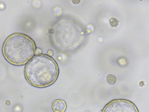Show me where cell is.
Segmentation results:
<instances>
[{
  "label": "cell",
  "mask_w": 149,
  "mask_h": 112,
  "mask_svg": "<svg viewBox=\"0 0 149 112\" xmlns=\"http://www.w3.org/2000/svg\"><path fill=\"white\" fill-rule=\"evenodd\" d=\"M24 72L26 81L31 86L45 88L56 81L60 68L51 56L40 53L36 54L25 65Z\"/></svg>",
  "instance_id": "cell-2"
},
{
  "label": "cell",
  "mask_w": 149,
  "mask_h": 112,
  "mask_svg": "<svg viewBox=\"0 0 149 112\" xmlns=\"http://www.w3.org/2000/svg\"><path fill=\"white\" fill-rule=\"evenodd\" d=\"M72 2L74 5H77V4H78V3H79L80 2V1H76V0L72 1Z\"/></svg>",
  "instance_id": "cell-9"
},
{
  "label": "cell",
  "mask_w": 149,
  "mask_h": 112,
  "mask_svg": "<svg viewBox=\"0 0 149 112\" xmlns=\"http://www.w3.org/2000/svg\"><path fill=\"white\" fill-rule=\"evenodd\" d=\"M5 103H6V105H8V106L11 104V102H10L9 101V100H8V101H6Z\"/></svg>",
  "instance_id": "cell-10"
},
{
  "label": "cell",
  "mask_w": 149,
  "mask_h": 112,
  "mask_svg": "<svg viewBox=\"0 0 149 112\" xmlns=\"http://www.w3.org/2000/svg\"><path fill=\"white\" fill-rule=\"evenodd\" d=\"M47 54H48V55H49L50 56H52L53 55V52L52 50L49 49V50L48 51V52L47 53Z\"/></svg>",
  "instance_id": "cell-8"
},
{
  "label": "cell",
  "mask_w": 149,
  "mask_h": 112,
  "mask_svg": "<svg viewBox=\"0 0 149 112\" xmlns=\"http://www.w3.org/2000/svg\"><path fill=\"white\" fill-rule=\"evenodd\" d=\"M109 23L112 28H117L119 25L118 20L116 18H111L109 20Z\"/></svg>",
  "instance_id": "cell-7"
},
{
  "label": "cell",
  "mask_w": 149,
  "mask_h": 112,
  "mask_svg": "<svg viewBox=\"0 0 149 112\" xmlns=\"http://www.w3.org/2000/svg\"><path fill=\"white\" fill-rule=\"evenodd\" d=\"M37 47L29 36L16 33L9 35L4 42L2 51L8 62L15 66L26 64L35 55Z\"/></svg>",
  "instance_id": "cell-3"
},
{
  "label": "cell",
  "mask_w": 149,
  "mask_h": 112,
  "mask_svg": "<svg viewBox=\"0 0 149 112\" xmlns=\"http://www.w3.org/2000/svg\"><path fill=\"white\" fill-rule=\"evenodd\" d=\"M52 109L54 112H65L67 109L66 102L63 99H56L53 102Z\"/></svg>",
  "instance_id": "cell-5"
},
{
  "label": "cell",
  "mask_w": 149,
  "mask_h": 112,
  "mask_svg": "<svg viewBox=\"0 0 149 112\" xmlns=\"http://www.w3.org/2000/svg\"><path fill=\"white\" fill-rule=\"evenodd\" d=\"M102 112H139V111L136 105L131 101L117 99L107 104Z\"/></svg>",
  "instance_id": "cell-4"
},
{
  "label": "cell",
  "mask_w": 149,
  "mask_h": 112,
  "mask_svg": "<svg viewBox=\"0 0 149 112\" xmlns=\"http://www.w3.org/2000/svg\"><path fill=\"white\" fill-rule=\"evenodd\" d=\"M51 43L58 51L73 53L85 45L87 34L82 24L70 16L59 17L49 29Z\"/></svg>",
  "instance_id": "cell-1"
},
{
  "label": "cell",
  "mask_w": 149,
  "mask_h": 112,
  "mask_svg": "<svg viewBox=\"0 0 149 112\" xmlns=\"http://www.w3.org/2000/svg\"><path fill=\"white\" fill-rule=\"evenodd\" d=\"M117 81V78L114 75L109 74L107 77V82L109 85H114Z\"/></svg>",
  "instance_id": "cell-6"
}]
</instances>
